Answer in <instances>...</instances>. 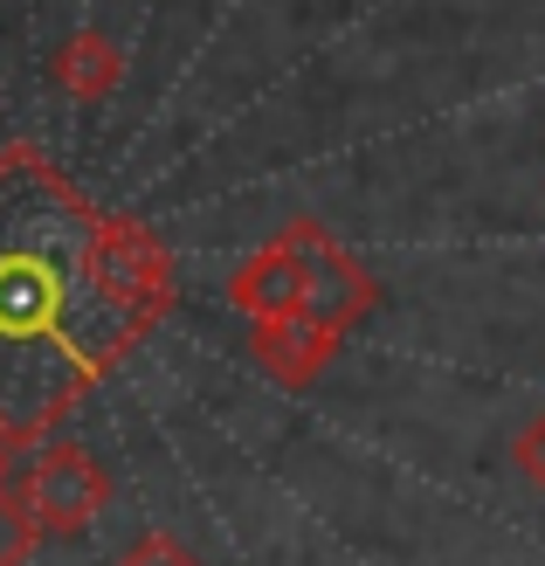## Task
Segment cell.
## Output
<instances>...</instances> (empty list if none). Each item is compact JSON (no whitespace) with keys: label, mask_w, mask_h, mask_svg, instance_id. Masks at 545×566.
<instances>
[{"label":"cell","mask_w":545,"mask_h":566,"mask_svg":"<svg viewBox=\"0 0 545 566\" xmlns=\"http://www.w3.org/2000/svg\"><path fill=\"white\" fill-rule=\"evenodd\" d=\"M14 484H21L28 518L42 525V539H76V532L104 512V497H111L104 463L83 442H63V436H55V442L49 436L28 442L21 463H14Z\"/></svg>","instance_id":"6da1fadb"},{"label":"cell","mask_w":545,"mask_h":566,"mask_svg":"<svg viewBox=\"0 0 545 566\" xmlns=\"http://www.w3.org/2000/svg\"><path fill=\"white\" fill-rule=\"evenodd\" d=\"M291 235L304 242V263H311V304L304 311H318L325 325H338V332H353L373 304H380V283H373L353 256H346V242H338L325 221H311V214H297L291 221Z\"/></svg>","instance_id":"7a4b0ae2"},{"label":"cell","mask_w":545,"mask_h":566,"mask_svg":"<svg viewBox=\"0 0 545 566\" xmlns=\"http://www.w3.org/2000/svg\"><path fill=\"white\" fill-rule=\"evenodd\" d=\"M228 304L242 311V318H283V311H304L311 304V263H304V242L283 229L270 235L255 256H242V270L228 276Z\"/></svg>","instance_id":"3957f363"},{"label":"cell","mask_w":545,"mask_h":566,"mask_svg":"<svg viewBox=\"0 0 545 566\" xmlns=\"http://www.w3.org/2000/svg\"><path fill=\"white\" fill-rule=\"evenodd\" d=\"M338 325H325L318 311H283V318H255L249 325V359L263 366L276 387H311L338 353Z\"/></svg>","instance_id":"277c9868"},{"label":"cell","mask_w":545,"mask_h":566,"mask_svg":"<svg viewBox=\"0 0 545 566\" xmlns=\"http://www.w3.org/2000/svg\"><path fill=\"white\" fill-rule=\"evenodd\" d=\"M49 83L70 104H104L125 83V49L104 35V28H76V35L49 55Z\"/></svg>","instance_id":"5b68a950"},{"label":"cell","mask_w":545,"mask_h":566,"mask_svg":"<svg viewBox=\"0 0 545 566\" xmlns=\"http://www.w3.org/2000/svg\"><path fill=\"white\" fill-rule=\"evenodd\" d=\"M21 436L0 429V566H28V553L42 546V525L28 518V504H21V484H14V463H21Z\"/></svg>","instance_id":"8992f818"},{"label":"cell","mask_w":545,"mask_h":566,"mask_svg":"<svg viewBox=\"0 0 545 566\" xmlns=\"http://www.w3.org/2000/svg\"><path fill=\"white\" fill-rule=\"evenodd\" d=\"M511 470H518L532 491H545V415L518 421V436H511Z\"/></svg>","instance_id":"52a82bcc"},{"label":"cell","mask_w":545,"mask_h":566,"mask_svg":"<svg viewBox=\"0 0 545 566\" xmlns=\"http://www.w3.org/2000/svg\"><path fill=\"white\" fill-rule=\"evenodd\" d=\"M118 566H200V559H193V553L174 539V532H146V539H138V546H132Z\"/></svg>","instance_id":"ba28073f"}]
</instances>
